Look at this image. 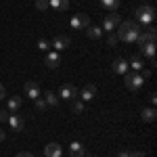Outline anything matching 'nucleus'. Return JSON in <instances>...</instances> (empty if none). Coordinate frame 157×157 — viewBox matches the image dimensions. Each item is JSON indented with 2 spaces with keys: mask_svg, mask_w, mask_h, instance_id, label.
<instances>
[{
  "mask_svg": "<svg viewBox=\"0 0 157 157\" xmlns=\"http://www.w3.org/2000/svg\"><path fill=\"white\" fill-rule=\"evenodd\" d=\"M140 32H143V27L136 23V21H121V23L117 25V34H115V36H117V40H121V42L132 44V42L138 40Z\"/></svg>",
  "mask_w": 157,
  "mask_h": 157,
  "instance_id": "nucleus-1",
  "label": "nucleus"
},
{
  "mask_svg": "<svg viewBox=\"0 0 157 157\" xmlns=\"http://www.w3.org/2000/svg\"><path fill=\"white\" fill-rule=\"evenodd\" d=\"M134 17H136V23L140 25H153V21H155V9L153 6H149V4H145V6H138L136 11H134Z\"/></svg>",
  "mask_w": 157,
  "mask_h": 157,
  "instance_id": "nucleus-2",
  "label": "nucleus"
},
{
  "mask_svg": "<svg viewBox=\"0 0 157 157\" xmlns=\"http://www.w3.org/2000/svg\"><path fill=\"white\" fill-rule=\"evenodd\" d=\"M124 82H126V88L130 90V92H138L140 88H143V84H145V80H143V75L140 73H136V71H128V73H124Z\"/></svg>",
  "mask_w": 157,
  "mask_h": 157,
  "instance_id": "nucleus-3",
  "label": "nucleus"
},
{
  "mask_svg": "<svg viewBox=\"0 0 157 157\" xmlns=\"http://www.w3.org/2000/svg\"><path fill=\"white\" fill-rule=\"evenodd\" d=\"M121 23L120 15L117 13H107L105 15V19H103V32H109V34H113V29H117V25Z\"/></svg>",
  "mask_w": 157,
  "mask_h": 157,
  "instance_id": "nucleus-4",
  "label": "nucleus"
},
{
  "mask_svg": "<svg viewBox=\"0 0 157 157\" xmlns=\"http://www.w3.org/2000/svg\"><path fill=\"white\" fill-rule=\"evenodd\" d=\"M6 124L11 126V130H15V132H23L25 117H23V115H19V113H11V115L6 117Z\"/></svg>",
  "mask_w": 157,
  "mask_h": 157,
  "instance_id": "nucleus-5",
  "label": "nucleus"
},
{
  "mask_svg": "<svg viewBox=\"0 0 157 157\" xmlns=\"http://www.w3.org/2000/svg\"><path fill=\"white\" fill-rule=\"evenodd\" d=\"M73 29H86L88 25H90V17L86 15V13H78V15H73L71 21H69Z\"/></svg>",
  "mask_w": 157,
  "mask_h": 157,
  "instance_id": "nucleus-6",
  "label": "nucleus"
},
{
  "mask_svg": "<svg viewBox=\"0 0 157 157\" xmlns=\"http://www.w3.org/2000/svg\"><path fill=\"white\" fill-rule=\"evenodd\" d=\"M157 40V32H155V27L153 25H149V29H143L140 32V36H138V40H136V44L138 46H143V44H147V42H155Z\"/></svg>",
  "mask_w": 157,
  "mask_h": 157,
  "instance_id": "nucleus-7",
  "label": "nucleus"
},
{
  "mask_svg": "<svg viewBox=\"0 0 157 157\" xmlns=\"http://www.w3.org/2000/svg\"><path fill=\"white\" fill-rule=\"evenodd\" d=\"M59 97L63 101H73V98H78V88L73 84H63L59 90Z\"/></svg>",
  "mask_w": 157,
  "mask_h": 157,
  "instance_id": "nucleus-8",
  "label": "nucleus"
},
{
  "mask_svg": "<svg viewBox=\"0 0 157 157\" xmlns=\"http://www.w3.org/2000/svg\"><path fill=\"white\" fill-rule=\"evenodd\" d=\"M111 71L117 73V75H124V73L130 71V65H128L126 59H115L113 63H111Z\"/></svg>",
  "mask_w": 157,
  "mask_h": 157,
  "instance_id": "nucleus-9",
  "label": "nucleus"
},
{
  "mask_svg": "<svg viewBox=\"0 0 157 157\" xmlns=\"http://www.w3.org/2000/svg\"><path fill=\"white\" fill-rule=\"evenodd\" d=\"M25 94H27V98L36 101V98L42 97V90H40V86L36 82H25Z\"/></svg>",
  "mask_w": 157,
  "mask_h": 157,
  "instance_id": "nucleus-10",
  "label": "nucleus"
},
{
  "mask_svg": "<svg viewBox=\"0 0 157 157\" xmlns=\"http://www.w3.org/2000/svg\"><path fill=\"white\" fill-rule=\"evenodd\" d=\"M44 63H46V67H50V69L59 67V65H61V52H57V50H48Z\"/></svg>",
  "mask_w": 157,
  "mask_h": 157,
  "instance_id": "nucleus-11",
  "label": "nucleus"
},
{
  "mask_svg": "<svg viewBox=\"0 0 157 157\" xmlns=\"http://www.w3.org/2000/svg\"><path fill=\"white\" fill-rule=\"evenodd\" d=\"M69 44H71V40H69L67 36H57L55 40H52V42H50V46H52V48L57 50V52H61V50H65L67 46H69Z\"/></svg>",
  "mask_w": 157,
  "mask_h": 157,
  "instance_id": "nucleus-12",
  "label": "nucleus"
},
{
  "mask_svg": "<svg viewBox=\"0 0 157 157\" xmlns=\"http://www.w3.org/2000/svg\"><path fill=\"white\" fill-rule=\"evenodd\" d=\"M61 153H63V149L59 143H48L44 147V157H61Z\"/></svg>",
  "mask_w": 157,
  "mask_h": 157,
  "instance_id": "nucleus-13",
  "label": "nucleus"
},
{
  "mask_svg": "<svg viewBox=\"0 0 157 157\" xmlns=\"http://www.w3.org/2000/svg\"><path fill=\"white\" fill-rule=\"evenodd\" d=\"M94 97H97V86L94 84L84 86V90L80 92V101H92Z\"/></svg>",
  "mask_w": 157,
  "mask_h": 157,
  "instance_id": "nucleus-14",
  "label": "nucleus"
},
{
  "mask_svg": "<svg viewBox=\"0 0 157 157\" xmlns=\"http://www.w3.org/2000/svg\"><path fill=\"white\" fill-rule=\"evenodd\" d=\"M69 153H71V157H84L86 147L82 145V143H78V140H73L71 145H69Z\"/></svg>",
  "mask_w": 157,
  "mask_h": 157,
  "instance_id": "nucleus-15",
  "label": "nucleus"
},
{
  "mask_svg": "<svg viewBox=\"0 0 157 157\" xmlns=\"http://www.w3.org/2000/svg\"><path fill=\"white\" fill-rule=\"evenodd\" d=\"M21 105H23V98L17 97V94H13V97L9 98V103H6V107H9V111H11V113H17V111L21 109Z\"/></svg>",
  "mask_w": 157,
  "mask_h": 157,
  "instance_id": "nucleus-16",
  "label": "nucleus"
},
{
  "mask_svg": "<svg viewBox=\"0 0 157 157\" xmlns=\"http://www.w3.org/2000/svg\"><path fill=\"white\" fill-rule=\"evenodd\" d=\"M121 0H101V9L107 13H115L117 9H120Z\"/></svg>",
  "mask_w": 157,
  "mask_h": 157,
  "instance_id": "nucleus-17",
  "label": "nucleus"
},
{
  "mask_svg": "<svg viewBox=\"0 0 157 157\" xmlns=\"http://www.w3.org/2000/svg\"><path fill=\"white\" fill-rule=\"evenodd\" d=\"M140 52L145 55L149 61H155V42H147L140 46Z\"/></svg>",
  "mask_w": 157,
  "mask_h": 157,
  "instance_id": "nucleus-18",
  "label": "nucleus"
},
{
  "mask_svg": "<svg viewBox=\"0 0 157 157\" xmlns=\"http://www.w3.org/2000/svg\"><path fill=\"white\" fill-rule=\"evenodd\" d=\"M48 9H52V11H67L69 9V0H48Z\"/></svg>",
  "mask_w": 157,
  "mask_h": 157,
  "instance_id": "nucleus-19",
  "label": "nucleus"
},
{
  "mask_svg": "<svg viewBox=\"0 0 157 157\" xmlns=\"http://www.w3.org/2000/svg\"><path fill=\"white\" fill-rule=\"evenodd\" d=\"M86 36L90 38V40H98V38L103 36V29L98 25H88L86 27Z\"/></svg>",
  "mask_w": 157,
  "mask_h": 157,
  "instance_id": "nucleus-20",
  "label": "nucleus"
},
{
  "mask_svg": "<svg viewBox=\"0 0 157 157\" xmlns=\"http://www.w3.org/2000/svg\"><path fill=\"white\" fill-rule=\"evenodd\" d=\"M128 65H130V69H132V71H136V73H140L143 69H145V63H143V59H140L138 55H136V57H132Z\"/></svg>",
  "mask_w": 157,
  "mask_h": 157,
  "instance_id": "nucleus-21",
  "label": "nucleus"
},
{
  "mask_svg": "<svg viewBox=\"0 0 157 157\" xmlns=\"http://www.w3.org/2000/svg\"><path fill=\"white\" fill-rule=\"evenodd\" d=\"M44 103H46V107H57V105H59V97H57V94H55V92H50V90H46V92H44Z\"/></svg>",
  "mask_w": 157,
  "mask_h": 157,
  "instance_id": "nucleus-22",
  "label": "nucleus"
},
{
  "mask_svg": "<svg viewBox=\"0 0 157 157\" xmlns=\"http://www.w3.org/2000/svg\"><path fill=\"white\" fill-rule=\"evenodd\" d=\"M140 117H143V121H155V117H157L155 107H147V109H143Z\"/></svg>",
  "mask_w": 157,
  "mask_h": 157,
  "instance_id": "nucleus-23",
  "label": "nucleus"
},
{
  "mask_svg": "<svg viewBox=\"0 0 157 157\" xmlns=\"http://www.w3.org/2000/svg\"><path fill=\"white\" fill-rule=\"evenodd\" d=\"M71 111H73V113H84V101L73 98V101H71Z\"/></svg>",
  "mask_w": 157,
  "mask_h": 157,
  "instance_id": "nucleus-24",
  "label": "nucleus"
},
{
  "mask_svg": "<svg viewBox=\"0 0 157 157\" xmlns=\"http://www.w3.org/2000/svg\"><path fill=\"white\" fill-rule=\"evenodd\" d=\"M38 48L44 50V52H48V50H50V42H48V40H44V38H42V40H38Z\"/></svg>",
  "mask_w": 157,
  "mask_h": 157,
  "instance_id": "nucleus-25",
  "label": "nucleus"
},
{
  "mask_svg": "<svg viewBox=\"0 0 157 157\" xmlns=\"http://www.w3.org/2000/svg\"><path fill=\"white\" fill-rule=\"evenodd\" d=\"M36 9L38 11H48V0H36Z\"/></svg>",
  "mask_w": 157,
  "mask_h": 157,
  "instance_id": "nucleus-26",
  "label": "nucleus"
},
{
  "mask_svg": "<svg viewBox=\"0 0 157 157\" xmlns=\"http://www.w3.org/2000/svg\"><path fill=\"white\" fill-rule=\"evenodd\" d=\"M117 42H120V40H117L115 34H109V36H107V44H109V46H117Z\"/></svg>",
  "mask_w": 157,
  "mask_h": 157,
  "instance_id": "nucleus-27",
  "label": "nucleus"
},
{
  "mask_svg": "<svg viewBox=\"0 0 157 157\" xmlns=\"http://www.w3.org/2000/svg\"><path fill=\"white\" fill-rule=\"evenodd\" d=\"M36 109H38V111H44V109H46V103H44V98H42V97L36 98Z\"/></svg>",
  "mask_w": 157,
  "mask_h": 157,
  "instance_id": "nucleus-28",
  "label": "nucleus"
},
{
  "mask_svg": "<svg viewBox=\"0 0 157 157\" xmlns=\"http://www.w3.org/2000/svg\"><path fill=\"white\" fill-rule=\"evenodd\" d=\"M140 75H143V80H147V78H151V69H143V73H140Z\"/></svg>",
  "mask_w": 157,
  "mask_h": 157,
  "instance_id": "nucleus-29",
  "label": "nucleus"
},
{
  "mask_svg": "<svg viewBox=\"0 0 157 157\" xmlns=\"http://www.w3.org/2000/svg\"><path fill=\"white\" fill-rule=\"evenodd\" d=\"M6 117H9V115H6V111H4V109H0V121H6Z\"/></svg>",
  "mask_w": 157,
  "mask_h": 157,
  "instance_id": "nucleus-30",
  "label": "nucleus"
},
{
  "mask_svg": "<svg viewBox=\"0 0 157 157\" xmlns=\"http://www.w3.org/2000/svg\"><path fill=\"white\" fill-rule=\"evenodd\" d=\"M128 157H147V155L140 153V151H136V153H128Z\"/></svg>",
  "mask_w": 157,
  "mask_h": 157,
  "instance_id": "nucleus-31",
  "label": "nucleus"
},
{
  "mask_svg": "<svg viewBox=\"0 0 157 157\" xmlns=\"http://www.w3.org/2000/svg\"><path fill=\"white\" fill-rule=\"evenodd\" d=\"M4 97H6V90H4V86L0 84V101H2V98H4Z\"/></svg>",
  "mask_w": 157,
  "mask_h": 157,
  "instance_id": "nucleus-32",
  "label": "nucleus"
},
{
  "mask_svg": "<svg viewBox=\"0 0 157 157\" xmlns=\"http://www.w3.org/2000/svg\"><path fill=\"white\" fill-rule=\"evenodd\" d=\"M17 157H34L32 153H27V151H21V153H17Z\"/></svg>",
  "mask_w": 157,
  "mask_h": 157,
  "instance_id": "nucleus-33",
  "label": "nucleus"
},
{
  "mask_svg": "<svg viewBox=\"0 0 157 157\" xmlns=\"http://www.w3.org/2000/svg\"><path fill=\"white\" fill-rule=\"evenodd\" d=\"M149 101H151V105H155V103H157V94H155V92H153V94L149 97Z\"/></svg>",
  "mask_w": 157,
  "mask_h": 157,
  "instance_id": "nucleus-34",
  "label": "nucleus"
},
{
  "mask_svg": "<svg viewBox=\"0 0 157 157\" xmlns=\"http://www.w3.org/2000/svg\"><path fill=\"white\" fill-rule=\"evenodd\" d=\"M117 157H128V151H121V153H120Z\"/></svg>",
  "mask_w": 157,
  "mask_h": 157,
  "instance_id": "nucleus-35",
  "label": "nucleus"
},
{
  "mask_svg": "<svg viewBox=\"0 0 157 157\" xmlns=\"http://www.w3.org/2000/svg\"><path fill=\"white\" fill-rule=\"evenodd\" d=\"M4 140V130H0V143Z\"/></svg>",
  "mask_w": 157,
  "mask_h": 157,
  "instance_id": "nucleus-36",
  "label": "nucleus"
}]
</instances>
